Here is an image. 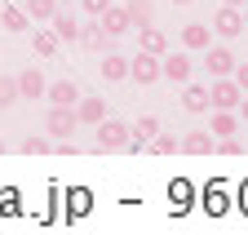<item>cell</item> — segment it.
I'll return each instance as SVG.
<instances>
[{"label":"cell","instance_id":"6da1fadb","mask_svg":"<svg viewBox=\"0 0 248 235\" xmlns=\"http://www.w3.org/2000/svg\"><path fill=\"white\" fill-rule=\"evenodd\" d=\"M239 98H244V89L235 84V76H213V84H208V107H217V111H235Z\"/></svg>","mask_w":248,"mask_h":235},{"label":"cell","instance_id":"7a4b0ae2","mask_svg":"<svg viewBox=\"0 0 248 235\" xmlns=\"http://www.w3.org/2000/svg\"><path fill=\"white\" fill-rule=\"evenodd\" d=\"M98 129V151H129V142H133V133H129V125H120V120H98L93 125Z\"/></svg>","mask_w":248,"mask_h":235},{"label":"cell","instance_id":"3957f363","mask_svg":"<svg viewBox=\"0 0 248 235\" xmlns=\"http://www.w3.org/2000/svg\"><path fill=\"white\" fill-rule=\"evenodd\" d=\"M191 71H195V63H191V53H186V49H177V53H160V76H164V80L186 84V80H191Z\"/></svg>","mask_w":248,"mask_h":235},{"label":"cell","instance_id":"277c9868","mask_svg":"<svg viewBox=\"0 0 248 235\" xmlns=\"http://www.w3.org/2000/svg\"><path fill=\"white\" fill-rule=\"evenodd\" d=\"M45 129H49L53 138H67V133H76V129H80V120H76V107H49V115H45Z\"/></svg>","mask_w":248,"mask_h":235},{"label":"cell","instance_id":"5b68a950","mask_svg":"<svg viewBox=\"0 0 248 235\" xmlns=\"http://www.w3.org/2000/svg\"><path fill=\"white\" fill-rule=\"evenodd\" d=\"M213 31L222 36V40H235V36L244 31V14H239L235 5H222V9L213 14Z\"/></svg>","mask_w":248,"mask_h":235},{"label":"cell","instance_id":"8992f818","mask_svg":"<svg viewBox=\"0 0 248 235\" xmlns=\"http://www.w3.org/2000/svg\"><path fill=\"white\" fill-rule=\"evenodd\" d=\"M129 80H138V84H155L160 80V58L155 53H138V58H129Z\"/></svg>","mask_w":248,"mask_h":235},{"label":"cell","instance_id":"52a82bcc","mask_svg":"<svg viewBox=\"0 0 248 235\" xmlns=\"http://www.w3.org/2000/svg\"><path fill=\"white\" fill-rule=\"evenodd\" d=\"M235 63H239V58H235L226 45H208V49H204V67H208V76H231Z\"/></svg>","mask_w":248,"mask_h":235},{"label":"cell","instance_id":"ba28073f","mask_svg":"<svg viewBox=\"0 0 248 235\" xmlns=\"http://www.w3.org/2000/svg\"><path fill=\"white\" fill-rule=\"evenodd\" d=\"M208 45H213V27L208 22H186L182 27V49L186 53H204Z\"/></svg>","mask_w":248,"mask_h":235},{"label":"cell","instance_id":"9c48e42d","mask_svg":"<svg viewBox=\"0 0 248 235\" xmlns=\"http://www.w3.org/2000/svg\"><path fill=\"white\" fill-rule=\"evenodd\" d=\"M98 27H102L107 36H124L133 22H129V14H124V5H107V9L98 14Z\"/></svg>","mask_w":248,"mask_h":235},{"label":"cell","instance_id":"30bf717a","mask_svg":"<svg viewBox=\"0 0 248 235\" xmlns=\"http://www.w3.org/2000/svg\"><path fill=\"white\" fill-rule=\"evenodd\" d=\"M45 98H49L53 107H76L80 84H76V80H53V84H45Z\"/></svg>","mask_w":248,"mask_h":235},{"label":"cell","instance_id":"8fae6325","mask_svg":"<svg viewBox=\"0 0 248 235\" xmlns=\"http://www.w3.org/2000/svg\"><path fill=\"white\" fill-rule=\"evenodd\" d=\"M18 80V98H45V76H40V67H27V71H18L14 76Z\"/></svg>","mask_w":248,"mask_h":235},{"label":"cell","instance_id":"7c38bea8","mask_svg":"<svg viewBox=\"0 0 248 235\" xmlns=\"http://www.w3.org/2000/svg\"><path fill=\"white\" fill-rule=\"evenodd\" d=\"M76 120L80 125H98V120H107V98H76Z\"/></svg>","mask_w":248,"mask_h":235},{"label":"cell","instance_id":"4fadbf2b","mask_svg":"<svg viewBox=\"0 0 248 235\" xmlns=\"http://www.w3.org/2000/svg\"><path fill=\"white\" fill-rule=\"evenodd\" d=\"M76 40H80V45H84L89 53H107L115 36H107V31H102L98 22H89V27H80V36H76Z\"/></svg>","mask_w":248,"mask_h":235},{"label":"cell","instance_id":"5bb4252c","mask_svg":"<svg viewBox=\"0 0 248 235\" xmlns=\"http://www.w3.org/2000/svg\"><path fill=\"white\" fill-rule=\"evenodd\" d=\"M182 107L191 111V115L208 111V84H191V80H186V84H182Z\"/></svg>","mask_w":248,"mask_h":235},{"label":"cell","instance_id":"9a60e30c","mask_svg":"<svg viewBox=\"0 0 248 235\" xmlns=\"http://www.w3.org/2000/svg\"><path fill=\"white\" fill-rule=\"evenodd\" d=\"M177 151H186V156H208V151H213V133H208V129H200V133L177 138Z\"/></svg>","mask_w":248,"mask_h":235},{"label":"cell","instance_id":"2e32d148","mask_svg":"<svg viewBox=\"0 0 248 235\" xmlns=\"http://www.w3.org/2000/svg\"><path fill=\"white\" fill-rule=\"evenodd\" d=\"M133 133V142H129V151H138V146H146L155 133H160V120H155V115H138V125L129 129Z\"/></svg>","mask_w":248,"mask_h":235},{"label":"cell","instance_id":"e0dca14e","mask_svg":"<svg viewBox=\"0 0 248 235\" xmlns=\"http://www.w3.org/2000/svg\"><path fill=\"white\" fill-rule=\"evenodd\" d=\"M49 27H53V36H58V40H67V45H71V40L80 36V22H76L71 14H62V9H53V18H49Z\"/></svg>","mask_w":248,"mask_h":235},{"label":"cell","instance_id":"ac0fdd59","mask_svg":"<svg viewBox=\"0 0 248 235\" xmlns=\"http://www.w3.org/2000/svg\"><path fill=\"white\" fill-rule=\"evenodd\" d=\"M138 36H142V49H146V53H155V58L169 53V36L160 31V27H151V22H146V27H138Z\"/></svg>","mask_w":248,"mask_h":235},{"label":"cell","instance_id":"d6986e66","mask_svg":"<svg viewBox=\"0 0 248 235\" xmlns=\"http://www.w3.org/2000/svg\"><path fill=\"white\" fill-rule=\"evenodd\" d=\"M98 67H102V80H129V58H120V53H111V49L102 53Z\"/></svg>","mask_w":248,"mask_h":235},{"label":"cell","instance_id":"ffe728a7","mask_svg":"<svg viewBox=\"0 0 248 235\" xmlns=\"http://www.w3.org/2000/svg\"><path fill=\"white\" fill-rule=\"evenodd\" d=\"M235 129H239V115H235V111H217V107H213V120H208V133H217V138H231Z\"/></svg>","mask_w":248,"mask_h":235},{"label":"cell","instance_id":"44dd1931","mask_svg":"<svg viewBox=\"0 0 248 235\" xmlns=\"http://www.w3.org/2000/svg\"><path fill=\"white\" fill-rule=\"evenodd\" d=\"M58 45H62V40L53 36V27H40V31H31V49H36L40 58H53V53H58Z\"/></svg>","mask_w":248,"mask_h":235},{"label":"cell","instance_id":"7402d4cb","mask_svg":"<svg viewBox=\"0 0 248 235\" xmlns=\"http://www.w3.org/2000/svg\"><path fill=\"white\" fill-rule=\"evenodd\" d=\"M0 27H5V31H27L31 18H27L22 5H9V9H0Z\"/></svg>","mask_w":248,"mask_h":235},{"label":"cell","instance_id":"603a6c76","mask_svg":"<svg viewBox=\"0 0 248 235\" xmlns=\"http://www.w3.org/2000/svg\"><path fill=\"white\" fill-rule=\"evenodd\" d=\"M124 14H129V22H133V27L155 22V5H151V0H129V5H124Z\"/></svg>","mask_w":248,"mask_h":235},{"label":"cell","instance_id":"cb8c5ba5","mask_svg":"<svg viewBox=\"0 0 248 235\" xmlns=\"http://www.w3.org/2000/svg\"><path fill=\"white\" fill-rule=\"evenodd\" d=\"M22 9H27L31 22H49L53 9H58V0H22Z\"/></svg>","mask_w":248,"mask_h":235},{"label":"cell","instance_id":"d4e9b609","mask_svg":"<svg viewBox=\"0 0 248 235\" xmlns=\"http://www.w3.org/2000/svg\"><path fill=\"white\" fill-rule=\"evenodd\" d=\"M14 102H18V80L14 76H0V111L14 107Z\"/></svg>","mask_w":248,"mask_h":235},{"label":"cell","instance_id":"484cf974","mask_svg":"<svg viewBox=\"0 0 248 235\" xmlns=\"http://www.w3.org/2000/svg\"><path fill=\"white\" fill-rule=\"evenodd\" d=\"M146 146H151L155 156H173V151H177V138H173V133H155Z\"/></svg>","mask_w":248,"mask_h":235},{"label":"cell","instance_id":"4316f807","mask_svg":"<svg viewBox=\"0 0 248 235\" xmlns=\"http://www.w3.org/2000/svg\"><path fill=\"white\" fill-rule=\"evenodd\" d=\"M22 151H27V156H45V151H53V142L40 138V133H31V138H22Z\"/></svg>","mask_w":248,"mask_h":235},{"label":"cell","instance_id":"83f0119b","mask_svg":"<svg viewBox=\"0 0 248 235\" xmlns=\"http://www.w3.org/2000/svg\"><path fill=\"white\" fill-rule=\"evenodd\" d=\"M53 151H58V156H67V160H71V156L80 151V146H76L71 138H58V142H53Z\"/></svg>","mask_w":248,"mask_h":235},{"label":"cell","instance_id":"f1b7e54d","mask_svg":"<svg viewBox=\"0 0 248 235\" xmlns=\"http://www.w3.org/2000/svg\"><path fill=\"white\" fill-rule=\"evenodd\" d=\"M80 5H84V14H89V18H98V14L111 5V0H80Z\"/></svg>","mask_w":248,"mask_h":235},{"label":"cell","instance_id":"f546056e","mask_svg":"<svg viewBox=\"0 0 248 235\" xmlns=\"http://www.w3.org/2000/svg\"><path fill=\"white\" fill-rule=\"evenodd\" d=\"M231 76H235V84H239V89L248 94V63H235V71H231Z\"/></svg>","mask_w":248,"mask_h":235},{"label":"cell","instance_id":"4dcf8cb0","mask_svg":"<svg viewBox=\"0 0 248 235\" xmlns=\"http://www.w3.org/2000/svg\"><path fill=\"white\" fill-rule=\"evenodd\" d=\"M235 115H239V120H244V125H248V94H244V98H239V107H235Z\"/></svg>","mask_w":248,"mask_h":235},{"label":"cell","instance_id":"1f68e13d","mask_svg":"<svg viewBox=\"0 0 248 235\" xmlns=\"http://www.w3.org/2000/svg\"><path fill=\"white\" fill-rule=\"evenodd\" d=\"M222 5H235V9H244V5H248V0H222Z\"/></svg>","mask_w":248,"mask_h":235},{"label":"cell","instance_id":"d6a6232c","mask_svg":"<svg viewBox=\"0 0 248 235\" xmlns=\"http://www.w3.org/2000/svg\"><path fill=\"white\" fill-rule=\"evenodd\" d=\"M239 14H244V31H248V5H244V9H239Z\"/></svg>","mask_w":248,"mask_h":235},{"label":"cell","instance_id":"836d02e7","mask_svg":"<svg viewBox=\"0 0 248 235\" xmlns=\"http://www.w3.org/2000/svg\"><path fill=\"white\" fill-rule=\"evenodd\" d=\"M173 5H191V0H173Z\"/></svg>","mask_w":248,"mask_h":235},{"label":"cell","instance_id":"e575fe53","mask_svg":"<svg viewBox=\"0 0 248 235\" xmlns=\"http://www.w3.org/2000/svg\"><path fill=\"white\" fill-rule=\"evenodd\" d=\"M0 151H5V138H0Z\"/></svg>","mask_w":248,"mask_h":235},{"label":"cell","instance_id":"d590c367","mask_svg":"<svg viewBox=\"0 0 248 235\" xmlns=\"http://www.w3.org/2000/svg\"><path fill=\"white\" fill-rule=\"evenodd\" d=\"M58 5H71V0H58Z\"/></svg>","mask_w":248,"mask_h":235}]
</instances>
